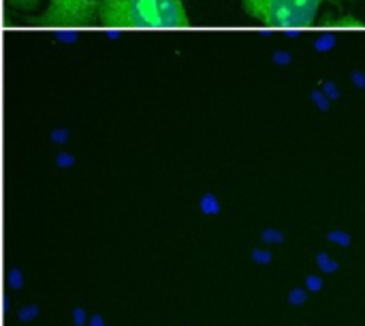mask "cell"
<instances>
[{"label": "cell", "instance_id": "cell-1", "mask_svg": "<svg viewBox=\"0 0 365 326\" xmlns=\"http://www.w3.org/2000/svg\"><path fill=\"white\" fill-rule=\"evenodd\" d=\"M98 21L107 28H186L182 0H103Z\"/></svg>", "mask_w": 365, "mask_h": 326}, {"label": "cell", "instance_id": "cell-2", "mask_svg": "<svg viewBox=\"0 0 365 326\" xmlns=\"http://www.w3.org/2000/svg\"><path fill=\"white\" fill-rule=\"evenodd\" d=\"M327 0H242L244 11L272 28H306Z\"/></svg>", "mask_w": 365, "mask_h": 326}, {"label": "cell", "instance_id": "cell-3", "mask_svg": "<svg viewBox=\"0 0 365 326\" xmlns=\"http://www.w3.org/2000/svg\"><path fill=\"white\" fill-rule=\"evenodd\" d=\"M101 2L103 0H49L47 9L36 19H32V23L53 28L88 26L98 19Z\"/></svg>", "mask_w": 365, "mask_h": 326}, {"label": "cell", "instance_id": "cell-4", "mask_svg": "<svg viewBox=\"0 0 365 326\" xmlns=\"http://www.w3.org/2000/svg\"><path fill=\"white\" fill-rule=\"evenodd\" d=\"M317 263H319L321 271H325V273H336V271L340 269V265H338V263H334L325 252H321V254L317 256Z\"/></svg>", "mask_w": 365, "mask_h": 326}, {"label": "cell", "instance_id": "cell-5", "mask_svg": "<svg viewBox=\"0 0 365 326\" xmlns=\"http://www.w3.org/2000/svg\"><path fill=\"white\" fill-rule=\"evenodd\" d=\"M201 209H203V214H218L220 211V205H218V201H216L214 194H205L201 199Z\"/></svg>", "mask_w": 365, "mask_h": 326}, {"label": "cell", "instance_id": "cell-6", "mask_svg": "<svg viewBox=\"0 0 365 326\" xmlns=\"http://www.w3.org/2000/svg\"><path fill=\"white\" fill-rule=\"evenodd\" d=\"M38 316V307L36 305H24V307H19V312H17V320H21V322H30V320H34Z\"/></svg>", "mask_w": 365, "mask_h": 326}, {"label": "cell", "instance_id": "cell-7", "mask_svg": "<svg viewBox=\"0 0 365 326\" xmlns=\"http://www.w3.org/2000/svg\"><path fill=\"white\" fill-rule=\"evenodd\" d=\"M261 239L265 243H282L284 241V235L280 231H276V228H265L263 235H261Z\"/></svg>", "mask_w": 365, "mask_h": 326}, {"label": "cell", "instance_id": "cell-8", "mask_svg": "<svg viewBox=\"0 0 365 326\" xmlns=\"http://www.w3.org/2000/svg\"><path fill=\"white\" fill-rule=\"evenodd\" d=\"M327 239L334 241V243H338V246H342V248H349V246H351V235H346V233H342V231H331V233L327 235Z\"/></svg>", "mask_w": 365, "mask_h": 326}, {"label": "cell", "instance_id": "cell-9", "mask_svg": "<svg viewBox=\"0 0 365 326\" xmlns=\"http://www.w3.org/2000/svg\"><path fill=\"white\" fill-rule=\"evenodd\" d=\"M306 301H308V293L304 288H293L289 293V303L291 305H304Z\"/></svg>", "mask_w": 365, "mask_h": 326}, {"label": "cell", "instance_id": "cell-10", "mask_svg": "<svg viewBox=\"0 0 365 326\" xmlns=\"http://www.w3.org/2000/svg\"><path fill=\"white\" fill-rule=\"evenodd\" d=\"M9 9H21V11H28L32 6L38 4V0H6Z\"/></svg>", "mask_w": 365, "mask_h": 326}, {"label": "cell", "instance_id": "cell-11", "mask_svg": "<svg viewBox=\"0 0 365 326\" xmlns=\"http://www.w3.org/2000/svg\"><path fill=\"white\" fill-rule=\"evenodd\" d=\"M252 261L259 263V265H267V263H272V252L255 250V252H252Z\"/></svg>", "mask_w": 365, "mask_h": 326}, {"label": "cell", "instance_id": "cell-12", "mask_svg": "<svg viewBox=\"0 0 365 326\" xmlns=\"http://www.w3.org/2000/svg\"><path fill=\"white\" fill-rule=\"evenodd\" d=\"M21 284H24L21 273H19L17 269H11V271H9V286L17 290V288H21Z\"/></svg>", "mask_w": 365, "mask_h": 326}, {"label": "cell", "instance_id": "cell-13", "mask_svg": "<svg viewBox=\"0 0 365 326\" xmlns=\"http://www.w3.org/2000/svg\"><path fill=\"white\" fill-rule=\"evenodd\" d=\"M306 284H308V290H312V293H319V290L323 288V280H321V278H317V275L306 278Z\"/></svg>", "mask_w": 365, "mask_h": 326}, {"label": "cell", "instance_id": "cell-14", "mask_svg": "<svg viewBox=\"0 0 365 326\" xmlns=\"http://www.w3.org/2000/svg\"><path fill=\"white\" fill-rule=\"evenodd\" d=\"M86 322V312L81 307L73 310V326H83Z\"/></svg>", "mask_w": 365, "mask_h": 326}, {"label": "cell", "instance_id": "cell-15", "mask_svg": "<svg viewBox=\"0 0 365 326\" xmlns=\"http://www.w3.org/2000/svg\"><path fill=\"white\" fill-rule=\"evenodd\" d=\"M58 164H60V167L73 164V158H71V156H66V154H60V156H58Z\"/></svg>", "mask_w": 365, "mask_h": 326}, {"label": "cell", "instance_id": "cell-16", "mask_svg": "<svg viewBox=\"0 0 365 326\" xmlns=\"http://www.w3.org/2000/svg\"><path fill=\"white\" fill-rule=\"evenodd\" d=\"M90 326H105V322H103V318H101L98 314H94V316L90 318Z\"/></svg>", "mask_w": 365, "mask_h": 326}]
</instances>
